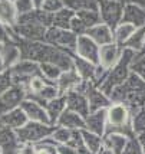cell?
Wrapping results in <instances>:
<instances>
[{
	"instance_id": "6da1fadb",
	"label": "cell",
	"mask_w": 145,
	"mask_h": 154,
	"mask_svg": "<svg viewBox=\"0 0 145 154\" xmlns=\"http://www.w3.org/2000/svg\"><path fill=\"white\" fill-rule=\"evenodd\" d=\"M111 101L125 104L134 114L135 111L145 107V81L135 74H131L122 85L112 91Z\"/></svg>"
},
{
	"instance_id": "7a4b0ae2",
	"label": "cell",
	"mask_w": 145,
	"mask_h": 154,
	"mask_svg": "<svg viewBox=\"0 0 145 154\" xmlns=\"http://www.w3.org/2000/svg\"><path fill=\"white\" fill-rule=\"evenodd\" d=\"M118 133L129 138L137 135L132 130V111L121 102H112L106 108V133Z\"/></svg>"
},
{
	"instance_id": "3957f363",
	"label": "cell",
	"mask_w": 145,
	"mask_h": 154,
	"mask_svg": "<svg viewBox=\"0 0 145 154\" xmlns=\"http://www.w3.org/2000/svg\"><path fill=\"white\" fill-rule=\"evenodd\" d=\"M137 52H134L131 49H126L124 48V54H122V58L119 59V62L108 71V75H106L105 81L102 82L101 85V89L105 92L106 95H109L111 98V94L115 88H118L119 85H122L129 76H131V63L132 59L135 58Z\"/></svg>"
},
{
	"instance_id": "277c9868",
	"label": "cell",
	"mask_w": 145,
	"mask_h": 154,
	"mask_svg": "<svg viewBox=\"0 0 145 154\" xmlns=\"http://www.w3.org/2000/svg\"><path fill=\"white\" fill-rule=\"evenodd\" d=\"M55 125L50 124H42V122H33L29 121L25 127L17 130V138L20 144H33L38 146L45 140L50 138L53 134Z\"/></svg>"
},
{
	"instance_id": "5b68a950",
	"label": "cell",
	"mask_w": 145,
	"mask_h": 154,
	"mask_svg": "<svg viewBox=\"0 0 145 154\" xmlns=\"http://www.w3.org/2000/svg\"><path fill=\"white\" fill-rule=\"evenodd\" d=\"M78 35L73 33L71 29H60V27H49L45 36V40L49 45L56 46L59 49H63L66 52H71L75 55L76 43H78Z\"/></svg>"
},
{
	"instance_id": "8992f818",
	"label": "cell",
	"mask_w": 145,
	"mask_h": 154,
	"mask_svg": "<svg viewBox=\"0 0 145 154\" xmlns=\"http://www.w3.org/2000/svg\"><path fill=\"white\" fill-rule=\"evenodd\" d=\"M125 3L119 0H99V14L101 22L105 23L111 29H115L119 23H122Z\"/></svg>"
},
{
	"instance_id": "52a82bcc",
	"label": "cell",
	"mask_w": 145,
	"mask_h": 154,
	"mask_svg": "<svg viewBox=\"0 0 145 154\" xmlns=\"http://www.w3.org/2000/svg\"><path fill=\"white\" fill-rule=\"evenodd\" d=\"M9 71H10L12 79H13V85H20V87H26L27 82L32 79L33 76L42 75L39 63L29 59H22Z\"/></svg>"
},
{
	"instance_id": "ba28073f",
	"label": "cell",
	"mask_w": 145,
	"mask_h": 154,
	"mask_svg": "<svg viewBox=\"0 0 145 154\" xmlns=\"http://www.w3.org/2000/svg\"><path fill=\"white\" fill-rule=\"evenodd\" d=\"M27 98V92L25 87L13 85L10 89H7L5 94L0 97V117L19 108L23 101Z\"/></svg>"
},
{
	"instance_id": "9c48e42d",
	"label": "cell",
	"mask_w": 145,
	"mask_h": 154,
	"mask_svg": "<svg viewBox=\"0 0 145 154\" xmlns=\"http://www.w3.org/2000/svg\"><path fill=\"white\" fill-rule=\"evenodd\" d=\"M16 36L20 40L27 42H43L46 36L47 27L39 23H17L13 27Z\"/></svg>"
},
{
	"instance_id": "30bf717a",
	"label": "cell",
	"mask_w": 145,
	"mask_h": 154,
	"mask_svg": "<svg viewBox=\"0 0 145 154\" xmlns=\"http://www.w3.org/2000/svg\"><path fill=\"white\" fill-rule=\"evenodd\" d=\"M99 51H101V46L95 40H92L86 35H80L78 38V43H76V49H75V56H79L82 59H86L89 62H92V63H95V65H98Z\"/></svg>"
},
{
	"instance_id": "8fae6325",
	"label": "cell",
	"mask_w": 145,
	"mask_h": 154,
	"mask_svg": "<svg viewBox=\"0 0 145 154\" xmlns=\"http://www.w3.org/2000/svg\"><path fill=\"white\" fill-rule=\"evenodd\" d=\"M122 54H124V48L118 45L116 42L104 45V46H101V51H99L98 65H101L106 71H109L119 62V59L122 58Z\"/></svg>"
},
{
	"instance_id": "7c38bea8",
	"label": "cell",
	"mask_w": 145,
	"mask_h": 154,
	"mask_svg": "<svg viewBox=\"0 0 145 154\" xmlns=\"http://www.w3.org/2000/svg\"><path fill=\"white\" fill-rule=\"evenodd\" d=\"M20 108L25 111V114L27 115L29 121H33V122H42V124H50V118H49V114L46 111V107L43 104H40L38 101L30 100V98H26L23 101V104L20 105Z\"/></svg>"
},
{
	"instance_id": "4fadbf2b",
	"label": "cell",
	"mask_w": 145,
	"mask_h": 154,
	"mask_svg": "<svg viewBox=\"0 0 145 154\" xmlns=\"http://www.w3.org/2000/svg\"><path fill=\"white\" fill-rule=\"evenodd\" d=\"M66 95V108L71 109L76 114L82 115L83 118H86L88 115L91 114V108H89V101L88 97L82 92L78 91H71Z\"/></svg>"
},
{
	"instance_id": "5bb4252c",
	"label": "cell",
	"mask_w": 145,
	"mask_h": 154,
	"mask_svg": "<svg viewBox=\"0 0 145 154\" xmlns=\"http://www.w3.org/2000/svg\"><path fill=\"white\" fill-rule=\"evenodd\" d=\"M85 95L88 97V101H89L91 112H93V111H101V109H106V108L112 104L109 95H106L101 88L95 87L93 84H91V87L88 88V91H86Z\"/></svg>"
},
{
	"instance_id": "9a60e30c",
	"label": "cell",
	"mask_w": 145,
	"mask_h": 154,
	"mask_svg": "<svg viewBox=\"0 0 145 154\" xmlns=\"http://www.w3.org/2000/svg\"><path fill=\"white\" fill-rule=\"evenodd\" d=\"M0 58L3 60L5 69H12V68L22 60V51L17 42H10L6 45H0Z\"/></svg>"
},
{
	"instance_id": "2e32d148",
	"label": "cell",
	"mask_w": 145,
	"mask_h": 154,
	"mask_svg": "<svg viewBox=\"0 0 145 154\" xmlns=\"http://www.w3.org/2000/svg\"><path fill=\"white\" fill-rule=\"evenodd\" d=\"M85 130L98 135H105L106 133V109L93 111L85 118Z\"/></svg>"
},
{
	"instance_id": "e0dca14e",
	"label": "cell",
	"mask_w": 145,
	"mask_h": 154,
	"mask_svg": "<svg viewBox=\"0 0 145 154\" xmlns=\"http://www.w3.org/2000/svg\"><path fill=\"white\" fill-rule=\"evenodd\" d=\"M85 35L89 36L92 40H95L99 46H104V45L115 42V39H113V29H111L108 25L102 23V22L95 25L91 29H88V32Z\"/></svg>"
},
{
	"instance_id": "ac0fdd59",
	"label": "cell",
	"mask_w": 145,
	"mask_h": 154,
	"mask_svg": "<svg viewBox=\"0 0 145 154\" xmlns=\"http://www.w3.org/2000/svg\"><path fill=\"white\" fill-rule=\"evenodd\" d=\"M122 22L131 23L137 29L145 26V7L135 5V3H126L125 9H124Z\"/></svg>"
},
{
	"instance_id": "d6986e66",
	"label": "cell",
	"mask_w": 145,
	"mask_h": 154,
	"mask_svg": "<svg viewBox=\"0 0 145 154\" xmlns=\"http://www.w3.org/2000/svg\"><path fill=\"white\" fill-rule=\"evenodd\" d=\"M82 82V79L79 78V75L76 74L75 69H69V71H63L60 78L56 81V85L59 88L60 94H68L71 91H75L76 88L79 87V84Z\"/></svg>"
},
{
	"instance_id": "ffe728a7",
	"label": "cell",
	"mask_w": 145,
	"mask_h": 154,
	"mask_svg": "<svg viewBox=\"0 0 145 154\" xmlns=\"http://www.w3.org/2000/svg\"><path fill=\"white\" fill-rule=\"evenodd\" d=\"M19 22V13L14 6V2L0 0V23L7 27H14Z\"/></svg>"
},
{
	"instance_id": "44dd1931",
	"label": "cell",
	"mask_w": 145,
	"mask_h": 154,
	"mask_svg": "<svg viewBox=\"0 0 145 154\" xmlns=\"http://www.w3.org/2000/svg\"><path fill=\"white\" fill-rule=\"evenodd\" d=\"M129 140L131 138L124 134L109 133V134L104 135V147L108 148L109 151H112V154H122Z\"/></svg>"
},
{
	"instance_id": "7402d4cb",
	"label": "cell",
	"mask_w": 145,
	"mask_h": 154,
	"mask_svg": "<svg viewBox=\"0 0 145 154\" xmlns=\"http://www.w3.org/2000/svg\"><path fill=\"white\" fill-rule=\"evenodd\" d=\"M56 125L69 128V130H85V118L82 115L76 114V112H73V111L66 108L63 111V114L59 117Z\"/></svg>"
},
{
	"instance_id": "603a6c76",
	"label": "cell",
	"mask_w": 145,
	"mask_h": 154,
	"mask_svg": "<svg viewBox=\"0 0 145 154\" xmlns=\"http://www.w3.org/2000/svg\"><path fill=\"white\" fill-rule=\"evenodd\" d=\"M0 147L3 153H14L20 147L17 133L9 127H3L0 130Z\"/></svg>"
},
{
	"instance_id": "cb8c5ba5",
	"label": "cell",
	"mask_w": 145,
	"mask_h": 154,
	"mask_svg": "<svg viewBox=\"0 0 145 154\" xmlns=\"http://www.w3.org/2000/svg\"><path fill=\"white\" fill-rule=\"evenodd\" d=\"M0 118H2V121H3L5 127L12 128V130H14V131L20 130L22 127H25L27 122H29L27 115L25 114V111H23L20 107L16 108V109H13V111H10V112H7V114L2 115Z\"/></svg>"
},
{
	"instance_id": "d4e9b609",
	"label": "cell",
	"mask_w": 145,
	"mask_h": 154,
	"mask_svg": "<svg viewBox=\"0 0 145 154\" xmlns=\"http://www.w3.org/2000/svg\"><path fill=\"white\" fill-rule=\"evenodd\" d=\"M96 66L98 65H95V63H92V62H89L86 59H82L79 56L73 58V69L76 71V74L79 75V78L82 81H91V82H93Z\"/></svg>"
},
{
	"instance_id": "484cf974",
	"label": "cell",
	"mask_w": 145,
	"mask_h": 154,
	"mask_svg": "<svg viewBox=\"0 0 145 154\" xmlns=\"http://www.w3.org/2000/svg\"><path fill=\"white\" fill-rule=\"evenodd\" d=\"M66 109V95H59L58 98L52 100L50 102L46 104V111L49 114L50 122L52 125H56V122L59 120V117L63 114V111Z\"/></svg>"
},
{
	"instance_id": "4316f807",
	"label": "cell",
	"mask_w": 145,
	"mask_h": 154,
	"mask_svg": "<svg viewBox=\"0 0 145 154\" xmlns=\"http://www.w3.org/2000/svg\"><path fill=\"white\" fill-rule=\"evenodd\" d=\"M59 95H62V94H60V91H59V88H58V85H56V84H53V82H49L46 87H45L43 89H42V91H40L39 94H36V95H29L27 98L38 101V102L43 104V105L46 107L47 102H50L52 100L58 98Z\"/></svg>"
},
{
	"instance_id": "83f0119b",
	"label": "cell",
	"mask_w": 145,
	"mask_h": 154,
	"mask_svg": "<svg viewBox=\"0 0 145 154\" xmlns=\"http://www.w3.org/2000/svg\"><path fill=\"white\" fill-rule=\"evenodd\" d=\"M135 30H137V27L134 25L122 22V23H119L118 26L113 29V39H115V42L118 45H121L124 48L126 45V42L132 38V35L135 33Z\"/></svg>"
},
{
	"instance_id": "f1b7e54d",
	"label": "cell",
	"mask_w": 145,
	"mask_h": 154,
	"mask_svg": "<svg viewBox=\"0 0 145 154\" xmlns=\"http://www.w3.org/2000/svg\"><path fill=\"white\" fill-rule=\"evenodd\" d=\"M76 16V12L71 10L69 7H63L59 12H56L53 16V26L60 27V29H71V23H72L73 17Z\"/></svg>"
},
{
	"instance_id": "f546056e",
	"label": "cell",
	"mask_w": 145,
	"mask_h": 154,
	"mask_svg": "<svg viewBox=\"0 0 145 154\" xmlns=\"http://www.w3.org/2000/svg\"><path fill=\"white\" fill-rule=\"evenodd\" d=\"M63 3L76 13L85 10H99V0H63Z\"/></svg>"
},
{
	"instance_id": "4dcf8cb0",
	"label": "cell",
	"mask_w": 145,
	"mask_h": 154,
	"mask_svg": "<svg viewBox=\"0 0 145 154\" xmlns=\"http://www.w3.org/2000/svg\"><path fill=\"white\" fill-rule=\"evenodd\" d=\"M82 137H83V144H85L86 148L92 154H96L101 148L104 147V137L102 135H98L95 133L82 130Z\"/></svg>"
},
{
	"instance_id": "1f68e13d",
	"label": "cell",
	"mask_w": 145,
	"mask_h": 154,
	"mask_svg": "<svg viewBox=\"0 0 145 154\" xmlns=\"http://www.w3.org/2000/svg\"><path fill=\"white\" fill-rule=\"evenodd\" d=\"M124 48L126 49H131L134 52H142V49L145 48V26L142 27H138L135 30V33L132 35V38L128 42Z\"/></svg>"
},
{
	"instance_id": "d6a6232c",
	"label": "cell",
	"mask_w": 145,
	"mask_h": 154,
	"mask_svg": "<svg viewBox=\"0 0 145 154\" xmlns=\"http://www.w3.org/2000/svg\"><path fill=\"white\" fill-rule=\"evenodd\" d=\"M39 66H40V74H42V76L46 81H49V82H53V84H56V81L59 79L62 72H63L59 66H56V65H53V63H49V62L39 63Z\"/></svg>"
},
{
	"instance_id": "836d02e7",
	"label": "cell",
	"mask_w": 145,
	"mask_h": 154,
	"mask_svg": "<svg viewBox=\"0 0 145 154\" xmlns=\"http://www.w3.org/2000/svg\"><path fill=\"white\" fill-rule=\"evenodd\" d=\"M75 131H78V130H69V128L55 125V130H53V134L50 138L55 144H69L71 140L73 138Z\"/></svg>"
},
{
	"instance_id": "e575fe53",
	"label": "cell",
	"mask_w": 145,
	"mask_h": 154,
	"mask_svg": "<svg viewBox=\"0 0 145 154\" xmlns=\"http://www.w3.org/2000/svg\"><path fill=\"white\" fill-rule=\"evenodd\" d=\"M76 16L80 19V22L83 23V26L86 27V32L88 29L93 27L95 25L101 23V14L99 10H85V12H78Z\"/></svg>"
},
{
	"instance_id": "d590c367",
	"label": "cell",
	"mask_w": 145,
	"mask_h": 154,
	"mask_svg": "<svg viewBox=\"0 0 145 154\" xmlns=\"http://www.w3.org/2000/svg\"><path fill=\"white\" fill-rule=\"evenodd\" d=\"M47 84H49V81H46L42 75H36V76H33L32 79L27 82L26 88V92H27V97L29 95H36L39 94L40 91L43 89V88L46 87Z\"/></svg>"
},
{
	"instance_id": "8d00e7d4",
	"label": "cell",
	"mask_w": 145,
	"mask_h": 154,
	"mask_svg": "<svg viewBox=\"0 0 145 154\" xmlns=\"http://www.w3.org/2000/svg\"><path fill=\"white\" fill-rule=\"evenodd\" d=\"M132 130L135 135L145 133V107L132 114Z\"/></svg>"
},
{
	"instance_id": "74e56055",
	"label": "cell",
	"mask_w": 145,
	"mask_h": 154,
	"mask_svg": "<svg viewBox=\"0 0 145 154\" xmlns=\"http://www.w3.org/2000/svg\"><path fill=\"white\" fill-rule=\"evenodd\" d=\"M131 72L139 76L142 81H145V54L138 52L135 55V58L132 59L131 63Z\"/></svg>"
},
{
	"instance_id": "f35d334b",
	"label": "cell",
	"mask_w": 145,
	"mask_h": 154,
	"mask_svg": "<svg viewBox=\"0 0 145 154\" xmlns=\"http://www.w3.org/2000/svg\"><path fill=\"white\" fill-rule=\"evenodd\" d=\"M12 87H13V79H12L10 71L7 69V71L0 74V97L5 94L7 89H10Z\"/></svg>"
},
{
	"instance_id": "ab89813d",
	"label": "cell",
	"mask_w": 145,
	"mask_h": 154,
	"mask_svg": "<svg viewBox=\"0 0 145 154\" xmlns=\"http://www.w3.org/2000/svg\"><path fill=\"white\" fill-rule=\"evenodd\" d=\"M14 6L17 9L19 16L26 14V13H29V12L35 10V3H33V0H14Z\"/></svg>"
},
{
	"instance_id": "60d3db41",
	"label": "cell",
	"mask_w": 145,
	"mask_h": 154,
	"mask_svg": "<svg viewBox=\"0 0 145 154\" xmlns=\"http://www.w3.org/2000/svg\"><path fill=\"white\" fill-rule=\"evenodd\" d=\"M63 7H65L63 0H45L42 9L46 10V12H50V13H56V12H59L60 9H63Z\"/></svg>"
},
{
	"instance_id": "b9f144b4",
	"label": "cell",
	"mask_w": 145,
	"mask_h": 154,
	"mask_svg": "<svg viewBox=\"0 0 145 154\" xmlns=\"http://www.w3.org/2000/svg\"><path fill=\"white\" fill-rule=\"evenodd\" d=\"M122 154H144L142 153V148L139 146L138 140H137V137H134V138L129 140L128 146L125 147V150H124Z\"/></svg>"
},
{
	"instance_id": "7bdbcfd3",
	"label": "cell",
	"mask_w": 145,
	"mask_h": 154,
	"mask_svg": "<svg viewBox=\"0 0 145 154\" xmlns=\"http://www.w3.org/2000/svg\"><path fill=\"white\" fill-rule=\"evenodd\" d=\"M17 154H38L36 146H33V144H20Z\"/></svg>"
},
{
	"instance_id": "ee69618b",
	"label": "cell",
	"mask_w": 145,
	"mask_h": 154,
	"mask_svg": "<svg viewBox=\"0 0 145 154\" xmlns=\"http://www.w3.org/2000/svg\"><path fill=\"white\" fill-rule=\"evenodd\" d=\"M56 151L58 154H76L75 148H72L68 144H56Z\"/></svg>"
},
{
	"instance_id": "f6af8a7d",
	"label": "cell",
	"mask_w": 145,
	"mask_h": 154,
	"mask_svg": "<svg viewBox=\"0 0 145 154\" xmlns=\"http://www.w3.org/2000/svg\"><path fill=\"white\" fill-rule=\"evenodd\" d=\"M137 140H138L139 146H141V148H142V153L145 154V133H144V134L137 135Z\"/></svg>"
},
{
	"instance_id": "bcb514c9",
	"label": "cell",
	"mask_w": 145,
	"mask_h": 154,
	"mask_svg": "<svg viewBox=\"0 0 145 154\" xmlns=\"http://www.w3.org/2000/svg\"><path fill=\"white\" fill-rule=\"evenodd\" d=\"M33 3H35V9H42L45 0H33Z\"/></svg>"
},
{
	"instance_id": "7dc6e473",
	"label": "cell",
	"mask_w": 145,
	"mask_h": 154,
	"mask_svg": "<svg viewBox=\"0 0 145 154\" xmlns=\"http://www.w3.org/2000/svg\"><path fill=\"white\" fill-rule=\"evenodd\" d=\"M96 154H112V151H109L108 148L102 147V148H101V150H99V151H98V153H96Z\"/></svg>"
},
{
	"instance_id": "c3c4849f",
	"label": "cell",
	"mask_w": 145,
	"mask_h": 154,
	"mask_svg": "<svg viewBox=\"0 0 145 154\" xmlns=\"http://www.w3.org/2000/svg\"><path fill=\"white\" fill-rule=\"evenodd\" d=\"M6 69H5V65H3V60H2V58H0V74L2 72H5Z\"/></svg>"
},
{
	"instance_id": "681fc988",
	"label": "cell",
	"mask_w": 145,
	"mask_h": 154,
	"mask_svg": "<svg viewBox=\"0 0 145 154\" xmlns=\"http://www.w3.org/2000/svg\"><path fill=\"white\" fill-rule=\"evenodd\" d=\"M3 127H5V124H3V121H2V118H0V130H2Z\"/></svg>"
},
{
	"instance_id": "f907efd6",
	"label": "cell",
	"mask_w": 145,
	"mask_h": 154,
	"mask_svg": "<svg viewBox=\"0 0 145 154\" xmlns=\"http://www.w3.org/2000/svg\"><path fill=\"white\" fill-rule=\"evenodd\" d=\"M0 154H3V150H2V147H0Z\"/></svg>"
},
{
	"instance_id": "816d5d0a",
	"label": "cell",
	"mask_w": 145,
	"mask_h": 154,
	"mask_svg": "<svg viewBox=\"0 0 145 154\" xmlns=\"http://www.w3.org/2000/svg\"><path fill=\"white\" fill-rule=\"evenodd\" d=\"M142 52H144V54H145V48H144V49H142Z\"/></svg>"
},
{
	"instance_id": "f5cc1de1",
	"label": "cell",
	"mask_w": 145,
	"mask_h": 154,
	"mask_svg": "<svg viewBox=\"0 0 145 154\" xmlns=\"http://www.w3.org/2000/svg\"><path fill=\"white\" fill-rule=\"evenodd\" d=\"M10 2H14V0H10Z\"/></svg>"
}]
</instances>
